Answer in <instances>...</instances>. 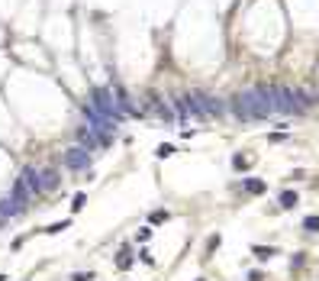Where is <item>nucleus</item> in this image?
<instances>
[{
	"mask_svg": "<svg viewBox=\"0 0 319 281\" xmlns=\"http://www.w3.org/2000/svg\"><path fill=\"white\" fill-rule=\"evenodd\" d=\"M65 165H68V168H74V172H81V168H87V165H91V155H87L84 149H68V152H65Z\"/></svg>",
	"mask_w": 319,
	"mask_h": 281,
	"instance_id": "1",
	"label": "nucleus"
},
{
	"mask_svg": "<svg viewBox=\"0 0 319 281\" xmlns=\"http://www.w3.org/2000/svg\"><path fill=\"white\" fill-rule=\"evenodd\" d=\"M20 178L26 181V187H29L32 194H39V191H42V178H39V172H36V168H29V165H26Z\"/></svg>",
	"mask_w": 319,
	"mask_h": 281,
	"instance_id": "2",
	"label": "nucleus"
},
{
	"mask_svg": "<svg viewBox=\"0 0 319 281\" xmlns=\"http://www.w3.org/2000/svg\"><path fill=\"white\" fill-rule=\"evenodd\" d=\"M133 265H136V255H133V249H129V242H123V249H119V255H116V268L119 272H129Z\"/></svg>",
	"mask_w": 319,
	"mask_h": 281,
	"instance_id": "3",
	"label": "nucleus"
},
{
	"mask_svg": "<svg viewBox=\"0 0 319 281\" xmlns=\"http://www.w3.org/2000/svg\"><path fill=\"white\" fill-rule=\"evenodd\" d=\"M29 194H32V191H29V187H26V181L20 178V181H16V184H13V194H10V197H13V201H16V204H20V207H23V210H26V204H29Z\"/></svg>",
	"mask_w": 319,
	"mask_h": 281,
	"instance_id": "4",
	"label": "nucleus"
},
{
	"mask_svg": "<svg viewBox=\"0 0 319 281\" xmlns=\"http://www.w3.org/2000/svg\"><path fill=\"white\" fill-rule=\"evenodd\" d=\"M16 213H23V207L13 201V197H3L0 201V220H7V217H16Z\"/></svg>",
	"mask_w": 319,
	"mask_h": 281,
	"instance_id": "5",
	"label": "nucleus"
},
{
	"mask_svg": "<svg viewBox=\"0 0 319 281\" xmlns=\"http://www.w3.org/2000/svg\"><path fill=\"white\" fill-rule=\"evenodd\" d=\"M39 178H42V191H55V187L62 184V178H58V172H55V168H46Z\"/></svg>",
	"mask_w": 319,
	"mask_h": 281,
	"instance_id": "6",
	"label": "nucleus"
},
{
	"mask_svg": "<svg viewBox=\"0 0 319 281\" xmlns=\"http://www.w3.org/2000/svg\"><path fill=\"white\" fill-rule=\"evenodd\" d=\"M251 252H255L258 262H268V258L277 255V249H274V246H251Z\"/></svg>",
	"mask_w": 319,
	"mask_h": 281,
	"instance_id": "7",
	"label": "nucleus"
},
{
	"mask_svg": "<svg viewBox=\"0 0 319 281\" xmlns=\"http://www.w3.org/2000/svg\"><path fill=\"white\" fill-rule=\"evenodd\" d=\"M242 187H245L249 194H265V181H258V178H245Z\"/></svg>",
	"mask_w": 319,
	"mask_h": 281,
	"instance_id": "8",
	"label": "nucleus"
},
{
	"mask_svg": "<svg viewBox=\"0 0 319 281\" xmlns=\"http://www.w3.org/2000/svg\"><path fill=\"white\" fill-rule=\"evenodd\" d=\"M296 204H300V197H296L294 191H284V194H280V207H284V210H294Z\"/></svg>",
	"mask_w": 319,
	"mask_h": 281,
	"instance_id": "9",
	"label": "nucleus"
},
{
	"mask_svg": "<svg viewBox=\"0 0 319 281\" xmlns=\"http://www.w3.org/2000/svg\"><path fill=\"white\" fill-rule=\"evenodd\" d=\"M219 242H223V236H219V233H213V236H210V239H206V246H203V252H206V255H203V258H210V255H213V252H216V249H219Z\"/></svg>",
	"mask_w": 319,
	"mask_h": 281,
	"instance_id": "10",
	"label": "nucleus"
},
{
	"mask_svg": "<svg viewBox=\"0 0 319 281\" xmlns=\"http://www.w3.org/2000/svg\"><path fill=\"white\" fill-rule=\"evenodd\" d=\"M93 101H97V107L100 110H107V113H113V107H110V97L103 91H93Z\"/></svg>",
	"mask_w": 319,
	"mask_h": 281,
	"instance_id": "11",
	"label": "nucleus"
},
{
	"mask_svg": "<svg viewBox=\"0 0 319 281\" xmlns=\"http://www.w3.org/2000/svg\"><path fill=\"white\" fill-rule=\"evenodd\" d=\"M62 230H68V220H62V223H52V227H46L42 233H48V236H58Z\"/></svg>",
	"mask_w": 319,
	"mask_h": 281,
	"instance_id": "12",
	"label": "nucleus"
},
{
	"mask_svg": "<svg viewBox=\"0 0 319 281\" xmlns=\"http://www.w3.org/2000/svg\"><path fill=\"white\" fill-rule=\"evenodd\" d=\"M303 230H306V233H319V217H306L303 220Z\"/></svg>",
	"mask_w": 319,
	"mask_h": 281,
	"instance_id": "13",
	"label": "nucleus"
},
{
	"mask_svg": "<svg viewBox=\"0 0 319 281\" xmlns=\"http://www.w3.org/2000/svg\"><path fill=\"white\" fill-rule=\"evenodd\" d=\"M168 217H171L168 210H152V213H148V220H152V223H164Z\"/></svg>",
	"mask_w": 319,
	"mask_h": 281,
	"instance_id": "14",
	"label": "nucleus"
},
{
	"mask_svg": "<svg viewBox=\"0 0 319 281\" xmlns=\"http://www.w3.org/2000/svg\"><path fill=\"white\" fill-rule=\"evenodd\" d=\"M84 204H87V197H84V194H74V201H71V210L78 213L81 207H84Z\"/></svg>",
	"mask_w": 319,
	"mask_h": 281,
	"instance_id": "15",
	"label": "nucleus"
},
{
	"mask_svg": "<svg viewBox=\"0 0 319 281\" xmlns=\"http://www.w3.org/2000/svg\"><path fill=\"white\" fill-rule=\"evenodd\" d=\"M71 281H93V272H74Z\"/></svg>",
	"mask_w": 319,
	"mask_h": 281,
	"instance_id": "16",
	"label": "nucleus"
},
{
	"mask_svg": "<svg viewBox=\"0 0 319 281\" xmlns=\"http://www.w3.org/2000/svg\"><path fill=\"white\" fill-rule=\"evenodd\" d=\"M139 258H142V262H145V265H155V255H152V252H148V249H142V252H139Z\"/></svg>",
	"mask_w": 319,
	"mask_h": 281,
	"instance_id": "17",
	"label": "nucleus"
},
{
	"mask_svg": "<svg viewBox=\"0 0 319 281\" xmlns=\"http://www.w3.org/2000/svg\"><path fill=\"white\" fill-rule=\"evenodd\" d=\"M136 239H139V242H148V239H152V230H148V227H142V230H139V236H136Z\"/></svg>",
	"mask_w": 319,
	"mask_h": 281,
	"instance_id": "18",
	"label": "nucleus"
},
{
	"mask_svg": "<svg viewBox=\"0 0 319 281\" xmlns=\"http://www.w3.org/2000/svg\"><path fill=\"white\" fill-rule=\"evenodd\" d=\"M78 136H81V142H84V146H93V136H91V133H87V129H81V133H78Z\"/></svg>",
	"mask_w": 319,
	"mask_h": 281,
	"instance_id": "19",
	"label": "nucleus"
},
{
	"mask_svg": "<svg viewBox=\"0 0 319 281\" xmlns=\"http://www.w3.org/2000/svg\"><path fill=\"white\" fill-rule=\"evenodd\" d=\"M303 262H306V258H303V252H300L296 258H290V268H303Z\"/></svg>",
	"mask_w": 319,
	"mask_h": 281,
	"instance_id": "20",
	"label": "nucleus"
},
{
	"mask_svg": "<svg viewBox=\"0 0 319 281\" xmlns=\"http://www.w3.org/2000/svg\"><path fill=\"white\" fill-rule=\"evenodd\" d=\"M261 278H265L261 272H249V281H261Z\"/></svg>",
	"mask_w": 319,
	"mask_h": 281,
	"instance_id": "21",
	"label": "nucleus"
},
{
	"mask_svg": "<svg viewBox=\"0 0 319 281\" xmlns=\"http://www.w3.org/2000/svg\"><path fill=\"white\" fill-rule=\"evenodd\" d=\"M0 281H7V275H0Z\"/></svg>",
	"mask_w": 319,
	"mask_h": 281,
	"instance_id": "22",
	"label": "nucleus"
},
{
	"mask_svg": "<svg viewBox=\"0 0 319 281\" xmlns=\"http://www.w3.org/2000/svg\"><path fill=\"white\" fill-rule=\"evenodd\" d=\"M197 281H206V278H197Z\"/></svg>",
	"mask_w": 319,
	"mask_h": 281,
	"instance_id": "23",
	"label": "nucleus"
}]
</instances>
